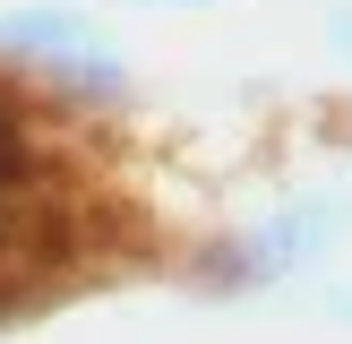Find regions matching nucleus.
<instances>
[{
  "instance_id": "obj_4",
  "label": "nucleus",
  "mask_w": 352,
  "mask_h": 344,
  "mask_svg": "<svg viewBox=\"0 0 352 344\" xmlns=\"http://www.w3.org/2000/svg\"><path fill=\"white\" fill-rule=\"evenodd\" d=\"M327 52L352 69V0H336V9H327Z\"/></svg>"
},
{
  "instance_id": "obj_1",
  "label": "nucleus",
  "mask_w": 352,
  "mask_h": 344,
  "mask_svg": "<svg viewBox=\"0 0 352 344\" xmlns=\"http://www.w3.org/2000/svg\"><path fill=\"white\" fill-rule=\"evenodd\" d=\"M344 233H352V189L318 181V189H301V198L267 206L258 224H241V233L198 241V250L181 258V275L198 292H223V301H232V292H275V284H292V275H309L318 258H336Z\"/></svg>"
},
{
  "instance_id": "obj_5",
  "label": "nucleus",
  "mask_w": 352,
  "mask_h": 344,
  "mask_svg": "<svg viewBox=\"0 0 352 344\" xmlns=\"http://www.w3.org/2000/svg\"><path fill=\"white\" fill-rule=\"evenodd\" d=\"M318 310H327L336 327H352V284H327V292H318Z\"/></svg>"
},
{
  "instance_id": "obj_3",
  "label": "nucleus",
  "mask_w": 352,
  "mask_h": 344,
  "mask_svg": "<svg viewBox=\"0 0 352 344\" xmlns=\"http://www.w3.org/2000/svg\"><path fill=\"white\" fill-rule=\"evenodd\" d=\"M95 34L103 26L86 9H69V0H17V9H0V69H34L69 43H95Z\"/></svg>"
},
{
  "instance_id": "obj_2",
  "label": "nucleus",
  "mask_w": 352,
  "mask_h": 344,
  "mask_svg": "<svg viewBox=\"0 0 352 344\" xmlns=\"http://www.w3.org/2000/svg\"><path fill=\"white\" fill-rule=\"evenodd\" d=\"M26 86H43L60 112H120V103L138 95V69L120 61V43L112 34H95V43H69V52H52V61H34V69H17Z\"/></svg>"
}]
</instances>
